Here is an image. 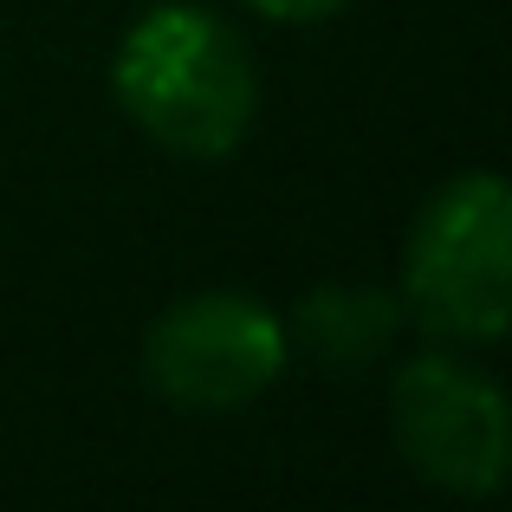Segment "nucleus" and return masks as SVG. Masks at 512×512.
Here are the masks:
<instances>
[{
    "mask_svg": "<svg viewBox=\"0 0 512 512\" xmlns=\"http://www.w3.org/2000/svg\"><path fill=\"white\" fill-rule=\"evenodd\" d=\"M389 441L415 480L461 500H487L506 487L512 467L506 389L454 344H435L389 376Z\"/></svg>",
    "mask_w": 512,
    "mask_h": 512,
    "instance_id": "nucleus-3",
    "label": "nucleus"
},
{
    "mask_svg": "<svg viewBox=\"0 0 512 512\" xmlns=\"http://www.w3.org/2000/svg\"><path fill=\"white\" fill-rule=\"evenodd\" d=\"M240 7H253L260 20H273V26H312V20L344 13L350 0H240Z\"/></svg>",
    "mask_w": 512,
    "mask_h": 512,
    "instance_id": "nucleus-6",
    "label": "nucleus"
},
{
    "mask_svg": "<svg viewBox=\"0 0 512 512\" xmlns=\"http://www.w3.org/2000/svg\"><path fill=\"white\" fill-rule=\"evenodd\" d=\"M402 312L435 344H500L512 325V188L461 169L415 208L402 240Z\"/></svg>",
    "mask_w": 512,
    "mask_h": 512,
    "instance_id": "nucleus-2",
    "label": "nucleus"
},
{
    "mask_svg": "<svg viewBox=\"0 0 512 512\" xmlns=\"http://www.w3.org/2000/svg\"><path fill=\"white\" fill-rule=\"evenodd\" d=\"M402 325H409L402 292L363 286V279H331V286H312L292 305L286 344H292V357H312L331 376H357L396 350Z\"/></svg>",
    "mask_w": 512,
    "mask_h": 512,
    "instance_id": "nucleus-5",
    "label": "nucleus"
},
{
    "mask_svg": "<svg viewBox=\"0 0 512 512\" xmlns=\"http://www.w3.org/2000/svg\"><path fill=\"white\" fill-rule=\"evenodd\" d=\"M111 91L124 117L182 163H227L260 117V65L221 13L163 0L117 39Z\"/></svg>",
    "mask_w": 512,
    "mask_h": 512,
    "instance_id": "nucleus-1",
    "label": "nucleus"
},
{
    "mask_svg": "<svg viewBox=\"0 0 512 512\" xmlns=\"http://www.w3.org/2000/svg\"><path fill=\"white\" fill-rule=\"evenodd\" d=\"M286 318L253 292H188L143 331V383L182 415H234L286 376Z\"/></svg>",
    "mask_w": 512,
    "mask_h": 512,
    "instance_id": "nucleus-4",
    "label": "nucleus"
}]
</instances>
